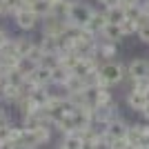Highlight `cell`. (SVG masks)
<instances>
[{
    "label": "cell",
    "mask_w": 149,
    "mask_h": 149,
    "mask_svg": "<svg viewBox=\"0 0 149 149\" xmlns=\"http://www.w3.org/2000/svg\"><path fill=\"white\" fill-rule=\"evenodd\" d=\"M91 13H93V9L89 5H85V2H71L67 13H65V18L69 20V25H74V27H85L87 20L91 18Z\"/></svg>",
    "instance_id": "cell-1"
},
{
    "label": "cell",
    "mask_w": 149,
    "mask_h": 149,
    "mask_svg": "<svg viewBox=\"0 0 149 149\" xmlns=\"http://www.w3.org/2000/svg\"><path fill=\"white\" fill-rule=\"evenodd\" d=\"M100 74H102V78L107 80V85L111 87V85H118V82H123V78L127 76V67H125L123 62H113V60H107L105 65H100Z\"/></svg>",
    "instance_id": "cell-2"
},
{
    "label": "cell",
    "mask_w": 149,
    "mask_h": 149,
    "mask_svg": "<svg viewBox=\"0 0 149 149\" xmlns=\"http://www.w3.org/2000/svg\"><path fill=\"white\" fill-rule=\"evenodd\" d=\"M13 18H16V25H18V29H22V31H31L33 27L38 25L40 16H38L33 9H20L18 13H13Z\"/></svg>",
    "instance_id": "cell-3"
},
{
    "label": "cell",
    "mask_w": 149,
    "mask_h": 149,
    "mask_svg": "<svg viewBox=\"0 0 149 149\" xmlns=\"http://www.w3.org/2000/svg\"><path fill=\"white\" fill-rule=\"evenodd\" d=\"M147 102H149V93L138 91V89H134V87L129 89V93H127V107H129L131 111L143 113V109L147 107Z\"/></svg>",
    "instance_id": "cell-4"
},
{
    "label": "cell",
    "mask_w": 149,
    "mask_h": 149,
    "mask_svg": "<svg viewBox=\"0 0 149 149\" xmlns=\"http://www.w3.org/2000/svg\"><path fill=\"white\" fill-rule=\"evenodd\" d=\"M127 76H129L131 80L149 76V60L147 58H134V60L127 65Z\"/></svg>",
    "instance_id": "cell-5"
},
{
    "label": "cell",
    "mask_w": 149,
    "mask_h": 149,
    "mask_svg": "<svg viewBox=\"0 0 149 149\" xmlns=\"http://www.w3.org/2000/svg\"><path fill=\"white\" fill-rule=\"evenodd\" d=\"M105 16H107V22L120 25V22L127 18V7H125L123 2H118V5H109V7H105Z\"/></svg>",
    "instance_id": "cell-6"
},
{
    "label": "cell",
    "mask_w": 149,
    "mask_h": 149,
    "mask_svg": "<svg viewBox=\"0 0 149 149\" xmlns=\"http://www.w3.org/2000/svg\"><path fill=\"white\" fill-rule=\"evenodd\" d=\"M105 25H107L105 11H96V9H93V13H91V18L87 20L85 29L91 31V33H96V36H100V31H102V27H105Z\"/></svg>",
    "instance_id": "cell-7"
},
{
    "label": "cell",
    "mask_w": 149,
    "mask_h": 149,
    "mask_svg": "<svg viewBox=\"0 0 149 149\" xmlns=\"http://www.w3.org/2000/svg\"><path fill=\"white\" fill-rule=\"evenodd\" d=\"M100 38H102V40H109V42H116V45H118L120 40L125 38V33H123V29H120V25L107 22V25L102 27V31H100Z\"/></svg>",
    "instance_id": "cell-8"
},
{
    "label": "cell",
    "mask_w": 149,
    "mask_h": 149,
    "mask_svg": "<svg viewBox=\"0 0 149 149\" xmlns=\"http://www.w3.org/2000/svg\"><path fill=\"white\" fill-rule=\"evenodd\" d=\"M29 78L36 82V85H40V87H49V85H51V67H47V65H38L36 71H33Z\"/></svg>",
    "instance_id": "cell-9"
},
{
    "label": "cell",
    "mask_w": 149,
    "mask_h": 149,
    "mask_svg": "<svg viewBox=\"0 0 149 149\" xmlns=\"http://www.w3.org/2000/svg\"><path fill=\"white\" fill-rule=\"evenodd\" d=\"M38 45L42 47L45 54H60V38L58 36H47V33H42Z\"/></svg>",
    "instance_id": "cell-10"
},
{
    "label": "cell",
    "mask_w": 149,
    "mask_h": 149,
    "mask_svg": "<svg viewBox=\"0 0 149 149\" xmlns=\"http://www.w3.org/2000/svg\"><path fill=\"white\" fill-rule=\"evenodd\" d=\"M58 147H62V149H82L85 147V140H82L76 131H67V134L62 136V140H60Z\"/></svg>",
    "instance_id": "cell-11"
},
{
    "label": "cell",
    "mask_w": 149,
    "mask_h": 149,
    "mask_svg": "<svg viewBox=\"0 0 149 149\" xmlns=\"http://www.w3.org/2000/svg\"><path fill=\"white\" fill-rule=\"evenodd\" d=\"M127 129H129V125H127V123L118 116V118H113L111 123L107 125L105 131H107V134H111L113 138H125V136H127Z\"/></svg>",
    "instance_id": "cell-12"
},
{
    "label": "cell",
    "mask_w": 149,
    "mask_h": 149,
    "mask_svg": "<svg viewBox=\"0 0 149 149\" xmlns=\"http://www.w3.org/2000/svg\"><path fill=\"white\" fill-rule=\"evenodd\" d=\"M74 74V71H71V69H67L65 67V65H60V62H58L56 67L51 69V85H65V82L69 80V76Z\"/></svg>",
    "instance_id": "cell-13"
},
{
    "label": "cell",
    "mask_w": 149,
    "mask_h": 149,
    "mask_svg": "<svg viewBox=\"0 0 149 149\" xmlns=\"http://www.w3.org/2000/svg\"><path fill=\"white\" fill-rule=\"evenodd\" d=\"M127 140H129V145H131V147L143 149V143H145L143 127H140V125H129V129H127Z\"/></svg>",
    "instance_id": "cell-14"
},
{
    "label": "cell",
    "mask_w": 149,
    "mask_h": 149,
    "mask_svg": "<svg viewBox=\"0 0 149 149\" xmlns=\"http://www.w3.org/2000/svg\"><path fill=\"white\" fill-rule=\"evenodd\" d=\"M11 45H13V49H16V54L18 56H27L31 49H33V40L31 38H11Z\"/></svg>",
    "instance_id": "cell-15"
},
{
    "label": "cell",
    "mask_w": 149,
    "mask_h": 149,
    "mask_svg": "<svg viewBox=\"0 0 149 149\" xmlns=\"http://www.w3.org/2000/svg\"><path fill=\"white\" fill-rule=\"evenodd\" d=\"M31 9L40 16V18H47V16H54V2L51 0H36Z\"/></svg>",
    "instance_id": "cell-16"
},
{
    "label": "cell",
    "mask_w": 149,
    "mask_h": 149,
    "mask_svg": "<svg viewBox=\"0 0 149 149\" xmlns=\"http://www.w3.org/2000/svg\"><path fill=\"white\" fill-rule=\"evenodd\" d=\"M98 56L105 58V60H111L116 56V42H109V40H102L98 45Z\"/></svg>",
    "instance_id": "cell-17"
},
{
    "label": "cell",
    "mask_w": 149,
    "mask_h": 149,
    "mask_svg": "<svg viewBox=\"0 0 149 149\" xmlns=\"http://www.w3.org/2000/svg\"><path fill=\"white\" fill-rule=\"evenodd\" d=\"M138 25H140V20H134V18L127 16V18L120 22V29H123L125 36H131V33H136V31H138Z\"/></svg>",
    "instance_id": "cell-18"
},
{
    "label": "cell",
    "mask_w": 149,
    "mask_h": 149,
    "mask_svg": "<svg viewBox=\"0 0 149 149\" xmlns=\"http://www.w3.org/2000/svg\"><path fill=\"white\" fill-rule=\"evenodd\" d=\"M136 36L140 38V42L149 45V18H143V20H140V25H138Z\"/></svg>",
    "instance_id": "cell-19"
},
{
    "label": "cell",
    "mask_w": 149,
    "mask_h": 149,
    "mask_svg": "<svg viewBox=\"0 0 149 149\" xmlns=\"http://www.w3.org/2000/svg\"><path fill=\"white\" fill-rule=\"evenodd\" d=\"M111 102H113V96H111V91H109V87H100L96 105H111Z\"/></svg>",
    "instance_id": "cell-20"
},
{
    "label": "cell",
    "mask_w": 149,
    "mask_h": 149,
    "mask_svg": "<svg viewBox=\"0 0 149 149\" xmlns=\"http://www.w3.org/2000/svg\"><path fill=\"white\" fill-rule=\"evenodd\" d=\"M11 138V123H0V147L5 149Z\"/></svg>",
    "instance_id": "cell-21"
},
{
    "label": "cell",
    "mask_w": 149,
    "mask_h": 149,
    "mask_svg": "<svg viewBox=\"0 0 149 149\" xmlns=\"http://www.w3.org/2000/svg\"><path fill=\"white\" fill-rule=\"evenodd\" d=\"M5 2V13L9 16V13H18L20 9H22V0H2Z\"/></svg>",
    "instance_id": "cell-22"
},
{
    "label": "cell",
    "mask_w": 149,
    "mask_h": 149,
    "mask_svg": "<svg viewBox=\"0 0 149 149\" xmlns=\"http://www.w3.org/2000/svg\"><path fill=\"white\" fill-rule=\"evenodd\" d=\"M131 82H134V85H131L134 89L149 93V76H145V78H136V80H131Z\"/></svg>",
    "instance_id": "cell-23"
},
{
    "label": "cell",
    "mask_w": 149,
    "mask_h": 149,
    "mask_svg": "<svg viewBox=\"0 0 149 149\" xmlns=\"http://www.w3.org/2000/svg\"><path fill=\"white\" fill-rule=\"evenodd\" d=\"M9 42H11V36H9L5 29H0V49H5Z\"/></svg>",
    "instance_id": "cell-24"
},
{
    "label": "cell",
    "mask_w": 149,
    "mask_h": 149,
    "mask_svg": "<svg viewBox=\"0 0 149 149\" xmlns=\"http://www.w3.org/2000/svg\"><path fill=\"white\" fill-rule=\"evenodd\" d=\"M96 2H102L105 7H109V5H118L120 0H96Z\"/></svg>",
    "instance_id": "cell-25"
},
{
    "label": "cell",
    "mask_w": 149,
    "mask_h": 149,
    "mask_svg": "<svg viewBox=\"0 0 149 149\" xmlns=\"http://www.w3.org/2000/svg\"><path fill=\"white\" fill-rule=\"evenodd\" d=\"M143 116H145V118L149 120V102H147V107H145V109H143Z\"/></svg>",
    "instance_id": "cell-26"
},
{
    "label": "cell",
    "mask_w": 149,
    "mask_h": 149,
    "mask_svg": "<svg viewBox=\"0 0 149 149\" xmlns=\"http://www.w3.org/2000/svg\"><path fill=\"white\" fill-rule=\"evenodd\" d=\"M2 85H5V74L0 71V91H2Z\"/></svg>",
    "instance_id": "cell-27"
},
{
    "label": "cell",
    "mask_w": 149,
    "mask_h": 149,
    "mask_svg": "<svg viewBox=\"0 0 149 149\" xmlns=\"http://www.w3.org/2000/svg\"><path fill=\"white\" fill-rule=\"evenodd\" d=\"M51 2H58V0H51Z\"/></svg>",
    "instance_id": "cell-28"
}]
</instances>
